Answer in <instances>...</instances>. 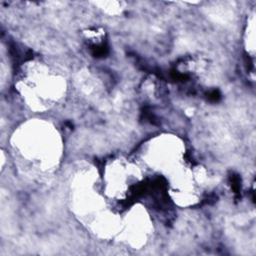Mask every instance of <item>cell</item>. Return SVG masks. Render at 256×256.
I'll use <instances>...</instances> for the list:
<instances>
[{
	"label": "cell",
	"instance_id": "obj_6",
	"mask_svg": "<svg viewBox=\"0 0 256 256\" xmlns=\"http://www.w3.org/2000/svg\"><path fill=\"white\" fill-rule=\"evenodd\" d=\"M124 216L120 219L118 233L126 245L139 249L147 243L152 234L151 219L146 210L140 206L132 207Z\"/></svg>",
	"mask_w": 256,
	"mask_h": 256
},
{
	"label": "cell",
	"instance_id": "obj_1",
	"mask_svg": "<svg viewBox=\"0 0 256 256\" xmlns=\"http://www.w3.org/2000/svg\"><path fill=\"white\" fill-rule=\"evenodd\" d=\"M10 144L21 165L38 173L54 171L63 153L58 130L42 119H30L20 124L14 130Z\"/></svg>",
	"mask_w": 256,
	"mask_h": 256
},
{
	"label": "cell",
	"instance_id": "obj_3",
	"mask_svg": "<svg viewBox=\"0 0 256 256\" xmlns=\"http://www.w3.org/2000/svg\"><path fill=\"white\" fill-rule=\"evenodd\" d=\"M15 89L25 105L35 112H45L59 104L67 91L61 72L40 60L25 62L15 78Z\"/></svg>",
	"mask_w": 256,
	"mask_h": 256
},
{
	"label": "cell",
	"instance_id": "obj_5",
	"mask_svg": "<svg viewBox=\"0 0 256 256\" xmlns=\"http://www.w3.org/2000/svg\"><path fill=\"white\" fill-rule=\"evenodd\" d=\"M143 180V168L137 159L115 156L103 168L101 186L109 201H125L138 189Z\"/></svg>",
	"mask_w": 256,
	"mask_h": 256
},
{
	"label": "cell",
	"instance_id": "obj_4",
	"mask_svg": "<svg viewBox=\"0 0 256 256\" xmlns=\"http://www.w3.org/2000/svg\"><path fill=\"white\" fill-rule=\"evenodd\" d=\"M137 161L143 169H151L168 178L186 164L185 145L176 135L159 134L143 143Z\"/></svg>",
	"mask_w": 256,
	"mask_h": 256
},
{
	"label": "cell",
	"instance_id": "obj_2",
	"mask_svg": "<svg viewBox=\"0 0 256 256\" xmlns=\"http://www.w3.org/2000/svg\"><path fill=\"white\" fill-rule=\"evenodd\" d=\"M101 181L91 168H80L71 182V206L79 221L102 237L118 233L120 218L108 206V199L98 188Z\"/></svg>",
	"mask_w": 256,
	"mask_h": 256
}]
</instances>
